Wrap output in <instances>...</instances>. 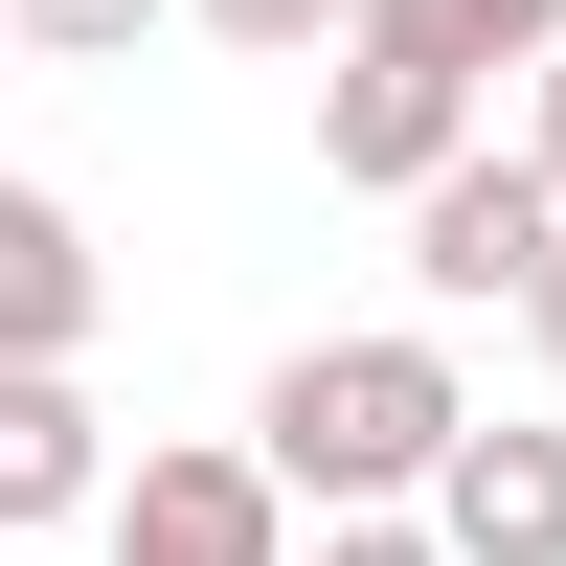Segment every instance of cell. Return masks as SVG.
Wrapping results in <instances>:
<instances>
[{
    "label": "cell",
    "mask_w": 566,
    "mask_h": 566,
    "mask_svg": "<svg viewBox=\"0 0 566 566\" xmlns=\"http://www.w3.org/2000/svg\"><path fill=\"white\" fill-rule=\"evenodd\" d=\"M0 23H23V45H69V69H136V23H159V0H0Z\"/></svg>",
    "instance_id": "10"
},
{
    "label": "cell",
    "mask_w": 566,
    "mask_h": 566,
    "mask_svg": "<svg viewBox=\"0 0 566 566\" xmlns=\"http://www.w3.org/2000/svg\"><path fill=\"white\" fill-rule=\"evenodd\" d=\"M363 23L453 45V69H544V45H566V0H363Z\"/></svg>",
    "instance_id": "8"
},
{
    "label": "cell",
    "mask_w": 566,
    "mask_h": 566,
    "mask_svg": "<svg viewBox=\"0 0 566 566\" xmlns=\"http://www.w3.org/2000/svg\"><path fill=\"white\" fill-rule=\"evenodd\" d=\"M522 159H544V181H566V45H544V114H522Z\"/></svg>",
    "instance_id": "13"
},
{
    "label": "cell",
    "mask_w": 566,
    "mask_h": 566,
    "mask_svg": "<svg viewBox=\"0 0 566 566\" xmlns=\"http://www.w3.org/2000/svg\"><path fill=\"white\" fill-rule=\"evenodd\" d=\"M453 408H476V386H453L431 340H295L272 408H250V453H272V499H408L453 453Z\"/></svg>",
    "instance_id": "1"
},
{
    "label": "cell",
    "mask_w": 566,
    "mask_h": 566,
    "mask_svg": "<svg viewBox=\"0 0 566 566\" xmlns=\"http://www.w3.org/2000/svg\"><path fill=\"white\" fill-rule=\"evenodd\" d=\"M205 23H227V45H272V69H317V45L363 23V0H205Z\"/></svg>",
    "instance_id": "11"
},
{
    "label": "cell",
    "mask_w": 566,
    "mask_h": 566,
    "mask_svg": "<svg viewBox=\"0 0 566 566\" xmlns=\"http://www.w3.org/2000/svg\"><path fill=\"white\" fill-rule=\"evenodd\" d=\"M114 566H295L272 453H136L114 476Z\"/></svg>",
    "instance_id": "5"
},
{
    "label": "cell",
    "mask_w": 566,
    "mask_h": 566,
    "mask_svg": "<svg viewBox=\"0 0 566 566\" xmlns=\"http://www.w3.org/2000/svg\"><path fill=\"white\" fill-rule=\"evenodd\" d=\"M114 453H91V386L69 363H0V522H91Z\"/></svg>",
    "instance_id": "7"
},
{
    "label": "cell",
    "mask_w": 566,
    "mask_h": 566,
    "mask_svg": "<svg viewBox=\"0 0 566 566\" xmlns=\"http://www.w3.org/2000/svg\"><path fill=\"white\" fill-rule=\"evenodd\" d=\"M544 227H566V181H544V159H476V136H453V159L408 181V295H431V317L522 295V272H544Z\"/></svg>",
    "instance_id": "3"
},
{
    "label": "cell",
    "mask_w": 566,
    "mask_h": 566,
    "mask_svg": "<svg viewBox=\"0 0 566 566\" xmlns=\"http://www.w3.org/2000/svg\"><path fill=\"white\" fill-rule=\"evenodd\" d=\"M408 522L453 566H566V431H499V408H453V453L408 476Z\"/></svg>",
    "instance_id": "4"
},
{
    "label": "cell",
    "mask_w": 566,
    "mask_h": 566,
    "mask_svg": "<svg viewBox=\"0 0 566 566\" xmlns=\"http://www.w3.org/2000/svg\"><path fill=\"white\" fill-rule=\"evenodd\" d=\"M499 317H522V340L566 363V227H544V272H522V295H499Z\"/></svg>",
    "instance_id": "12"
},
{
    "label": "cell",
    "mask_w": 566,
    "mask_h": 566,
    "mask_svg": "<svg viewBox=\"0 0 566 566\" xmlns=\"http://www.w3.org/2000/svg\"><path fill=\"white\" fill-rule=\"evenodd\" d=\"M295 566H453V544L408 522V499H317V544H295Z\"/></svg>",
    "instance_id": "9"
},
{
    "label": "cell",
    "mask_w": 566,
    "mask_h": 566,
    "mask_svg": "<svg viewBox=\"0 0 566 566\" xmlns=\"http://www.w3.org/2000/svg\"><path fill=\"white\" fill-rule=\"evenodd\" d=\"M91 317H114L91 227L45 205V181H0V363H91Z\"/></svg>",
    "instance_id": "6"
},
{
    "label": "cell",
    "mask_w": 566,
    "mask_h": 566,
    "mask_svg": "<svg viewBox=\"0 0 566 566\" xmlns=\"http://www.w3.org/2000/svg\"><path fill=\"white\" fill-rule=\"evenodd\" d=\"M476 136V69L453 45H408V23H340V91H317V159L363 181V205H408V181Z\"/></svg>",
    "instance_id": "2"
}]
</instances>
